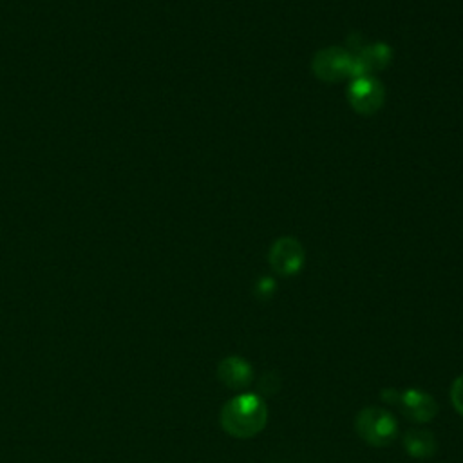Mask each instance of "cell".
<instances>
[{"instance_id": "ba28073f", "label": "cell", "mask_w": 463, "mask_h": 463, "mask_svg": "<svg viewBox=\"0 0 463 463\" xmlns=\"http://www.w3.org/2000/svg\"><path fill=\"white\" fill-rule=\"evenodd\" d=\"M219 380L228 386L230 389H245L252 384L254 378V370L252 366L241 359V357H228L221 361L218 368Z\"/></svg>"}, {"instance_id": "277c9868", "label": "cell", "mask_w": 463, "mask_h": 463, "mask_svg": "<svg viewBox=\"0 0 463 463\" xmlns=\"http://www.w3.org/2000/svg\"><path fill=\"white\" fill-rule=\"evenodd\" d=\"M316 76L323 82H339L343 78H352L353 57L341 48L321 49L312 62Z\"/></svg>"}, {"instance_id": "6da1fadb", "label": "cell", "mask_w": 463, "mask_h": 463, "mask_svg": "<svg viewBox=\"0 0 463 463\" xmlns=\"http://www.w3.org/2000/svg\"><path fill=\"white\" fill-rule=\"evenodd\" d=\"M266 404L252 393L228 400L221 409V427L234 438H252L266 427Z\"/></svg>"}, {"instance_id": "3957f363", "label": "cell", "mask_w": 463, "mask_h": 463, "mask_svg": "<svg viewBox=\"0 0 463 463\" xmlns=\"http://www.w3.org/2000/svg\"><path fill=\"white\" fill-rule=\"evenodd\" d=\"M380 396L389 404H398L402 413L409 420H414L420 423L431 422L438 413L436 400L422 389H405V391L384 389Z\"/></svg>"}, {"instance_id": "52a82bcc", "label": "cell", "mask_w": 463, "mask_h": 463, "mask_svg": "<svg viewBox=\"0 0 463 463\" xmlns=\"http://www.w3.org/2000/svg\"><path fill=\"white\" fill-rule=\"evenodd\" d=\"M391 48L378 42L373 44L366 49H362V53L353 57V71H352V78H359V76H366L373 71H380L384 67L389 66L391 62Z\"/></svg>"}, {"instance_id": "30bf717a", "label": "cell", "mask_w": 463, "mask_h": 463, "mask_svg": "<svg viewBox=\"0 0 463 463\" xmlns=\"http://www.w3.org/2000/svg\"><path fill=\"white\" fill-rule=\"evenodd\" d=\"M450 400H452V405L454 409L463 414V375L458 377L454 382H452V387H450Z\"/></svg>"}, {"instance_id": "7a4b0ae2", "label": "cell", "mask_w": 463, "mask_h": 463, "mask_svg": "<svg viewBox=\"0 0 463 463\" xmlns=\"http://www.w3.org/2000/svg\"><path fill=\"white\" fill-rule=\"evenodd\" d=\"M355 429L359 436L373 447H386L398 434V423L395 416L382 407L362 409L357 414Z\"/></svg>"}, {"instance_id": "5b68a950", "label": "cell", "mask_w": 463, "mask_h": 463, "mask_svg": "<svg viewBox=\"0 0 463 463\" xmlns=\"http://www.w3.org/2000/svg\"><path fill=\"white\" fill-rule=\"evenodd\" d=\"M348 98L352 107L361 112V114H375L380 111V107L384 105L386 100V89L384 85L375 78V76H359L353 78L350 91H348Z\"/></svg>"}, {"instance_id": "9c48e42d", "label": "cell", "mask_w": 463, "mask_h": 463, "mask_svg": "<svg viewBox=\"0 0 463 463\" xmlns=\"http://www.w3.org/2000/svg\"><path fill=\"white\" fill-rule=\"evenodd\" d=\"M404 447H405L407 454L413 458H431L436 452L438 443H436V438L432 436V432L414 429L404 436Z\"/></svg>"}, {"instance_id": "8992f818", "label": "cell", "mask_w": 463, "mask_h": 463, "mask_svg": "<svg viewBox=\"0 0 463 463\" xmlns=\"http://www.w3.org/2000/svg\"><path fill=\"white\" fill-rule=\"evenodd\" d=\"M270 264L272 268L284 277H291L300 272L304 264V248L293 237H280L273 243L270 250Z\"/></svg>"}]
</instances>
